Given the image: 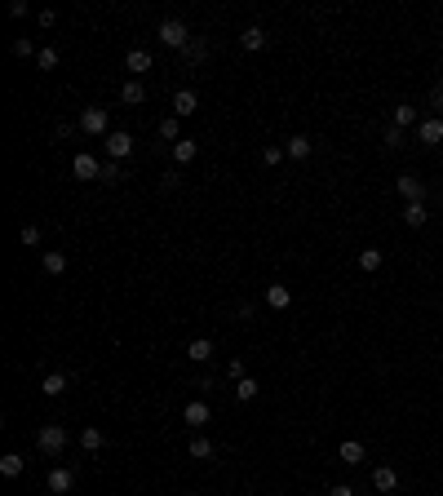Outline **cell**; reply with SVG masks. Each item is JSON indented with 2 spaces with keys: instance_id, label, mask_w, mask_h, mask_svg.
I'll return each instance as SVG.
<instances>
[{
  "instance_id": "cell-1",
  "label": "cell",
  "mask_w": 443,
  "mask_h": 496,
  "mask_svg": "<svg viewBox=\"0 0 443 496\" xmlns=\"http://www.w3.org/2000/svg\"><path fill=\"white\" fill-rule=\"evenodd\" d=\"M67 443H71V434H67V426H58V421H49V426L36 430V447H40L45 456H62Z\"/></svg>"
},
{
  "instance_id": "cell-2",
  "label": "cell",
  "mask_w": 443,
  "mask_h": 496,
  "mask_svg": "<svg viewBox=\"0 0 443 496\" xmlns=\"http://www.w3.org/2000/svg\"><path fill=\"white\" fill-rule=\"evenodd\" d=\"M155 36H160V44H164V49H173V53H182L186 44H191V27H186L182 18H164V23L155 27Z\"/></svg>"
},
{
  "instance_id": "cell-3",
  "label": "cell",
  "mask_w": 443,
  "mask_h": 496,
  "mask_svg": "<svg viewBox=\"0 0 443 496\" xmlns=\"http://www.w3.org/2000/svg\"><path fill=\"white\" fill-rule=\"evenodd\" d=\"M75 129H80V133H89V138H107V133H111V116H107V107H84V111H80V120H75Z\"/></svg>"
},
{
  "instance_id": "cell-4",
  "label": "cell",
  "mask_w": 443,
  "mask_h": 496,
  "mask_svg": "<svg viewBox=\"0 0 443 496\" xmlns=\"http://www.w3.org/2000/svg\"><path fill=\"white\" fill-rule=\"evenodd\" d=\"M102 146H107L111 160H129V155H134V133H125V129H111V133L102 138Z\"/></svg>"
},
{
  "instance_id": "cell-5",
  "label": "cell",
  "mask_w": 443,
  "mask_h": 496,
  "mask_svg": "<svg viewBox=\"0 0 443 496\" xmlns=\"http://www.w3.org/2000/svg\"><path fill=\"white\" fill-rule=\"evenodd\" d=\"M71 177H80V182H98V177H102L98 155H93V151H80V155L71 160Z\"/></svg>"
},
{
  "instance_id": "cell-6",
  "label": "cell",
  "mask_w": 443,
  "mask_h": 496,
  "mask_svg": "<svg viewBox=\"0 0 443 496\" xmlns=\"http://www.w3.org/2000/svg\"><path fill=\"white\" fill-rule=\"evenodd\" d=\"M394 186H399V195L408 204H421V200H426V182H421L417 173H399V177H394Z\"/></svg>"
},
{
  "instance_id": "cell-7",
  "label": "cell",
  "mask_w": 443,
  "mask_h": 496,
  "mask_svg": "<svg viewBox=\"0 0 443 496\" xmlns=\"http://www.w3.org/2000/svg\"><path fill=\"white\" fill-rule=\"evenodd\" d=\"M45 483H49V492H53V496H67V492L75 488V470H71V465H53Z\"/></svg>"
},
{
  "instance_id": "cell-8",
  "label": "cell",
  "mask_w": 443,
  "mask_h": 496,
  "mask_svg": "<svg viewBox=\"0 0 443 496\" xmlns=\"http://www.w3.org/2000/svg\"><path fill=\"white\" fill-rule=\"evenodd\" d=\"M417 142H421V146H439V142H443V120H439V116H426V120L417 125Z\"/></svg>"
},
{
  "instance_id": "cell-9",
  "label": "cell",
  "mask_w": 443,
  "mask_h": 496,
  "mask_svg": "<svg viewBox=\"0 0 443 496\" xmlns=\"http://www.w3.org/2000/svg\"><path fill=\"white\" fill-rule=\"evenodd\" d=\"M209 417H213V408L204 404V399H191V404L182 408V421H186V426H195V430L209 426Z\"/></svg>"
},
{
  "instance_id": "cell-10",
  "label": "cell",
  "mask_w": 443,
  "mask_h": 496,
  "mask_svg": "<svg viewBox=\"0 0 443 496\" xmlns=\"http://www.w3.org/2000/svg\"><path fill=\"white\" fill-rule=\"evenodd\" d=\"M195 111H200V93L195 89H177L173 93V116L182 120V116H195Z\"/></svg>"
},
{
  "instance_id": "cell-11",
  "label": "cell",
  "mask_w": 443,
  "mask_h": 496,
  "mask_svg": "<svg viewBox=\"0 0 443 496\" xmlns=\"http://www.w3.org/2000/svg\"><path fill=\"white\" fill-rule=\"evenodd\" d=\"M390 125L394 129H417L421 120H417V107H412V102H394L390 107Z\"/></svg>"
},
{
  "instance_id": "cell-12",
  "label": "cell",
  "mask_w": 443,
  "mask_h": 496,
  "mask_svg": "<svg viewBox=\"0 0 443 496\" xmlns=\"http://www.w3.org/2000/svg\"><path fill=\"white\" fill-rule=\"evenodd\" d=\"M67 386H71L67 372H49V377L40 381V395H45V399H62V395H67Z\"/></svg>"
},
{
  "instance_id": "cell-13",
  "label": "cell",
  "mask_w": 443,
  "mask_h": 496,
  "mask_svg": "<svg viewBox=\"0 0 443 496\" xmlns=\"http://www.w3.org/2000/svg\"><path fill=\"white\" fill-rule=\"evenodd\" d=\"M240 44H244L249 53L266 49V27H257V23H253V27H244V31H240Z\"/></svg>"
},
{
  "instance_id": "cell-14",
  "label": "cell",
  "mask_w": 443,
  "mask_h": 496,
  "mask_svg": "<svg viewBox=\"0 0 443 496\" xmlns=\"http://www.w3.org/2000/svg\"><path fill=\"white\" fill-rule=\"evenodd\" d=\"M120 102H125V107H142V102H147L142 80H125V84H120Z\"/></svg>"
},
{
  "instance_id": "cell-15",
  "label": "cell",
  "mask_w": 443,
  "mask_h": 496,
  "mask_svg": "<svg viewBox=\"0 0 443 496\" xmlns=\"http://www.w3.org/2000/svg\"><path fill=\"white\" fill-rule=\"evenodd\" d=\"M372 488H377V492H394V488H399V470H390V465H377V470H372Z\"/></svg>"
},
{
  "instance_id": "cell-16",
  "label": "cell",
  "mask_w": 443,
  "mask_h": 496,
  "mask_svg": "<svg viewBox=\"0 0 443 496\" xmlns=\"http://www.w3.org/2000/svg\"><path fill=\"white\" fill-rule=\"evenodd\" d=\"M266 306H270V311H288V306H293L288 284H270V288H266Z\"/></svg>"
},
{
  "instance_id": "cell-17",
  "label": "cell",
  "mask_w": 443,
  "mask_h": 496,
  "mask_svg": "<svg viewBox=\"0 0 443 496\" xmlns=\"http://www.w3.org/2000/svg\"><path fill=\"white\" fill-rule=\"evenodd\" d=\"M186 359H191V363H209L213 359V341H209V337H195V341L186 345Z\"/></svg>"
},
{
  "instance_id": "cell-18",
  "label": "cell",
  "mask_w": 443,
  "mask_h": 496,
  "mask_svg": "<svg viewBox=\"0 0 443 496\" xmlns=\"http://www.w3.org/2000/svg\"><path fill=\"white\" fill-rule=\"evenodd\" d=\"M80 447L84 452H102V447H107V434H102L98 426H84L80 430Z\"/></svg>"
},
{
  "instance_id": "cell-19",
  "label": "cell",
  "mask_w": 443,
  "mask_h": 496,
  "mask_svg": "<svg viewBox=\"0 0 443 496\" xmlns=\"http://www.w3.org/2000/svg\"><path fill=\"white\" fill-rule=\"evenodd\" d=\"M337 456H342L346 465H359V461H364V443H359V439H342V447H337Z\"/></svg>"
},
{
  "instance_id": "cell-20",
  "label": "cell",
  "mask_w": 443,
  "mask_h": 496,
  "mask_svg": "<svg viewBox=\"0 0 443 496\" xmlns=\"http://www.w3.org/2000/svg\"><path fill=\"white\" fill-rule=\"evenodd\" d=\"M23 470H27L23 452H5V456H0V474H5V479H18Z\"/></svg>"
},
{
  "instance_id": "cell-21",
  "label": "cell",
  "mask_w": 443,
  "mask_h": 496,
  "mask_svg": "<svg viewBox=\"0 0 443 496\" xmlns=\"http://www.w3.org/2000/svg\"><path fill=\"white\" fill-rule=\"evenodd\" d=\"M195 155H200V142H195V138H182V142H173V160H177V164H191Z\"/></svg>"
},
{
  "instance_id": "cell-22",
  "label": "cell",
  "mask_w": 443,
  "mask_h": 496,
  "mask_svg": "<svg viewBox=\"0 0 443 496\" xmlns=\"http://www.w3.org/2000/svg\"><path fill=\"white\" fill-rule=\"evenodd\" d=\"M284 151L293 155V160H310V138H306V133H293V138L284 142Z\"/></svg>"
},
{
  "instance_id": "cell-23",
  "label": "cell",
  "mask_w": 443,
  "mask_h": 496,
  "mask_svg": "<svg viewBox=\"0 0 443 496\" xmlns=\"http://www.w3.org/2000/svg\"><path fill=\"white\" fill-rule=\"evenodd\" d=\"M125 67L134 71V80H138V76H142V71H151V53H147V49H129Z\"/></svg>"
},
{
  "instance_id": "cell-24",
  "label": "cell",
  "mask_w": 443,
  "mask_h": 496,
  "mask_svg": "<svg viewBox=\"0 0 443 496\" xmlns=\"http://www.w3.org/2000/svg\"><path fill=\"white\" fill-rule=\"evenodd\" d=\"M426 218H430V213H426V204H403V226H412V231H417V226H426Z\"/></svg>"
},
{
  "instance_id": "cell-25",
  "label": "cell",
  "mask_w": 443,
  "mask_h": 496,
  "mask_svg": "<svg viewBox=\"0 0 443 496\" xmlns=\"http://www.w3.org/2000/svg\"><path fill=\"white\" fill-rule=\"evenodd\" d=\"M160 138H164V142H182V120L164 116V120H160Z\"/></svg>"
},
{
  "instance_id": "cell-26",
  "label": "cell",
  "mask_w": 443,
  "mask_h": 496,
  "mask_svg": "<svg viewBox=\"0 0 443 496\" xmlns=\"http://www.w3.org/2000/svg\"><path fill=\"white\" fill-rule=\"evenodd\" d=\"M262 395V386L253 377H244V381H235V399H240V404H253V399Z\"/></svg>"
},
{
  "instance_id": "cell-27",
  "label": "cell",
  "mask_w": 443,
  "mask_h": 496,
  "mask_svg": "<svg viewBox=\"0 0 443 496\" xmlns=\"http://www.w3.org/2000/svg\"><path fill=\"white\" fill-rule=\"evenodd\" d=\"M204 58H209V40H191L182 49V62H191V67H195V62H204Z\"/></svg>"
},
{
  "instance_id": "cell-28",
  "label": "cell",
  "mask_w": 443,
  "mask_h": 496,
  "mask_svg": "<svg viewBox=\"0 0 443 496\" xmlns=\"http://www.w3.org/2000/svg\"><path fill=\"white\" fill-rule=\"evenodd\" d=\"M62 270H67V252L49 248V252H45V275H62Z\"/></svg>"
},
{
  "instance_id": "cell-29",
  "label": "cell",
  "mask_w": 443,
  "mask_h": 496,
  "mask_svg": "<svg viewBox=\"0 0 443 496\" xmlns=\"http://www.w3.org/2000/svg\"><path fill=\"white\" fill-rule=\"evenodd\" d=\"M213 452H218V447H213L204 434H195V439H191V456H195V461H213Z\"/></svg>"
},
{
  "instance_id": "cell-30",
  "label": "cell",
  "mask_w": 443,
  "mask_h": 496,
  "mask_svg": "<svg viewBox=\"0 0 443 496\" xmlns=\"http://www.w3.org/2000/svg\"><path fill=\"white\" fill-rule=\"evenodd\" d=\"M381 261H385L381 248H364L359 252V270H368V275H372V270H381Z\"/></svg>"
},
{
  "instance_id": "cell-31",
  "label": "cell",
  "mask_w": 443,
  "mask_h": 496,
  "mask_svg": "<svg viewBox=\"0 0 443 496\" xmlns=\"http://www.w3.org/2000/svg\"><path fill=\"white\" fill-rule=\"evenodd\" d=\"M120 177H125V168H120V160H107V164H102V177H98V182H107V186H116V182H120Z\"/></svg>"
},
{
  "instance_id": "cell-32",
  "label": "cell",
  "mask_w": 443,
  "mask_h": 496,
  "mask_svg": "<svg viewBox=\"0 0 443 496\" xmlns=\"http://www.w3.org/2000/svg\"><path fill=\"white\" fill-rule=\"evenodd\" d=\"M18 239H23L27 248H36V244H40V226H31V222H27V226L18 231Z\"/></svg>"
},
{
  "instance_id": "cell-33",
  "label": "cell",
  "mask_w": 443,
  "mask_h": 496,
  "mask_svg": "<svg viewBox=\"0 0 443 496\" xmlns=\"http://www.w3.org/2000/svg\"><path fill=\"white\" fill-rule=\"evenodd\" d=\"M14 53H18V58H36L40 49H36V44L27 40V36H18V40H14Z\"/></svg>"
},
{
  "instance_id": "cell-34",
  "label": "cell",
  "mask_w": 443,
  "mask_h": 496,
  "mask_svg": "<svg viewBox=\"0 0 443 496\" xmlns=\"http://www.w3.org/2000/svg\"><path fill=\"white\" fill-rule=\"evenodd\" d=\"M36 62H40L45 71H53V67H58V49H40V53H36Z\"/></svg>"
},
{
  "instance_id": "cell-35",
  "label": "cell",
  "mask_w": 443,
  "mask_h": 496,
  "mask_svg": "<svg viewBox=\"0 0 443 496\" xmlns=\"http://www.w3.org/2000/svg\"><path fill=\"white\" fill-rule=\"evenodd\" d=\"M284 155H288L284 146H266V151H262V160H266L270 168H275V164H284Z\"/></svg>"
},
{
  "instance_id": "cell-36",
  "label": "cell",
  "mask_w": 443,
  "mask_h": 496,
  "mask_svg": "<svg viewBox=\"0 0 443 496\" xmlns=\"http://www.w3.org/2000/svg\"><path fill=\"white\" fill-rule=\"evenodd\" d=\"M381 142L390 146V151H394V146H403V129H394V125H390V129L381 133Z\"/></svg>"
},
{
  "instance_id": "cell-37",
  "label": "cell",
  "mask_w": 443,
  "mask_h": 496,
  "mask_svg": "<svg viewBox=\"0 0 443 496\" xmlns=\"http://www.w3.org/2000/svg\"><path fill=\"white\" fill-rule=\"evenodd\" d=\"M235 315H240L244 324H253V315H257V306H253V302H240V306H235Z\"/></svg>"
},
{
  "instance_id": "cell-38",
  "label": "cell",
  "mask_w": 443,
  "mask_h": 496,
  "mask_svg": "<svg viewBox=\"0 0 443 496\" xmlns=\"http://www.w3.org/2000/svg\"><path fill=\"white\" fill-rule=\"evenodd\" d=\"M226 372H231V381H244V377H249V368H244V359H231V368H226Z\"/></svg>"
},
{
  "instance_id": "cell-39",
  "label": "cell",
  "mask_w": 443,
  "mask_h": 496,
  "mask_svg": "<svg viewBox=\"0 0 443 496\" xmlns=\"http://www.w3.org/2000/svg\"><path fill=\"white\" fill-rule=\"evenodd\" d=\"M36 23H40V27H53V23H58V14H53V9H40V14H36Z\"/></svg>"
},
{
  "instance_id": "cell-40",
  "label": "cell",
  "mask_w": 443,
  "mask_h": 496,
  "mask_svg": "<svg viewBox=\"0 0 443 496\" xmlns=\"http://www.w3.org/2000/svg\"><path fill=\"white\" fill-rule=\"evenodd\" d=\"M430 107L443 111V84H435V89H430Z\"/></svg>"
},
{
  "instance_id": "cell-41",
  "label": "cell",
  "mask_w": 443,
  "mask_h": 496,
  "mask_svg": "<svg viewBox=\"0 0 443 496\" xmlns=\"http://www.w3.org/2000/svg\"><path fill=\"white\" fill-rule=\"evenodd\" d=\"M9 14H14V18H27L31 9H27V0H14V5H9Z\"/></svg>"
},
{
  "instance_id": "cell-42",
  "label": "cell",
  "mask_w": 443,
  "mask_h": 496,
  "mask_svg": "<svg viewBox=\"0 0 443 496\" xmlns=\"http://www.w3.org/2000/svg\"><path fill=\"white\" fill-rule=\"evenodd\" d=\"M328 496H355V488H346V483H337V488H328Z\"/></svg>"
}]
</instances>
